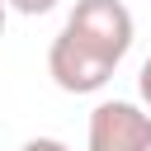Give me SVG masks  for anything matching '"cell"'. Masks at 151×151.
Wrapping results in <instances>:
<instances>
[{
	"mask_svg": "<svg viewBox=\"0 0 151 151\" xmlns=\"http://www.w3.org/2000/svg\"><path fill=\"white\" fill-rule=\"evenodd\" d=\"M61 38H71L80 52H90L94 61L118 71V61L127 57V47L137 38V24L123 0H76V9L61 24Z\"/></svg>",
	"mask_w": 151,
	"mask_h": 151,
	"instance_id": "cell-1",
	"label": "cell"
},
{
	"mask_svg": "<svg viewBox=\"0 0 151 151\" xmlns=\"http://www.w3.org/2000/svg\"><path fill=\"white\" fill-rule=\"evenodd\" d=\"M85 146L90 151H151V109L132 99L94 104L85 123Z\"/></svg>",
	"mask_w": 151,
	"mask_h": 151,
	"instance_id": "cell-2",
	"label": "cell"
},
{
	"mask_svg": "<svg viewBox=\"0 0 151 151\" xmlns=\"http://www.w3.org/2000/svg\"><path fill=\"white\" fill-rule=\"evenodd\" d=\"M137 94H142V104L151 109V57L142 61V71H137Z\"/></svg>",
	"mask_w": 151,
	"mask_h": 151,
	"instance_id": "cell-5",
	"label": "cell"
},
{
	"mask_svg": "<svg viewBox=\"0 0 151 151\" xmlns=\"http://www.w3.org/2000/svg\"><path fill=\"white\" fill-rule=\"evenodd\" d=\"M19 151H71L66 142H57V137H33V142H24Z\"/></svg>",
	"mask_w": 151,
	"mask_h": 151,
	"instance_id": "cell-6",
	"label": "cell"
},
{
	"mask_svg": "<svg viewBox=\"0 0 151 151\" xmlns=\"http://www.w3.org/2000/svg\"><path fill=\"white\" fill-rule=\"evenodd\" d=\"M61 0H9V9L14 14H24V19H38V14H52Z\"/></svg>",
	"mask_w": 151,
	"mask_h": 151,
	"instance_id": "cell-4",
	"label": "cell"
},
{
	"mask_svg": "<svg viewBox=\"0 0 151 151\" xmlns=\"http://www.w3.org/2000/svg\"><path fill=\"white\" fill-rule=\"evenodd\" d=\"M47 76L57 80V90H66V94H94V90H104L109 80H113V66H104V61H94L90 52H80L71 38H52V47H47Z\"/></svg>",
	"mask_w": 151,
	"mask_h": 151,
	"instance_id": "cell-3",
	"label": "cell"
}]
</instances>
